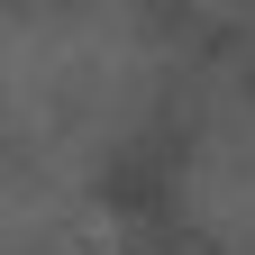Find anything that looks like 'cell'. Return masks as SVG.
Here are the masks:
<instances>
[{
    "instance_id": "1",
    "label": "cell",
    "mask_w": 255,
    "mask_h": 255,
    "mask_svg": "<svg viewBox=\"0 0 255 255\" xmlns=\"http://www.w3.org/2000/svg\"><path fill=\"white\" fill-rule=\"evenodd\" d=\"M155 37L128 9H9L0 18V146L73 182L146 119Z\"/></svg>"
},
{
    "instance_id": "2",
    "label": "cell",
    "mask_w": 255,
    "mask_h": 255,
    "mask_svg": "<svg viewBox=\"0 0 255 255\" xmlns=\"http://www.w3.org/2000/svg\"><path fill=\"white\" fill-rule=\"evenodd\" d=\"M173 201L219 255H255V128L246 119H210L191 137Z\"/></svg>"
},
{
    "instance_id": "3",
    "label": "cell",
    "mask_w": 255,
    "mask_h": 255,
    "mask_svg": "<svg viewBox=\"0 0 255 255\" xmlns=\"http://www.w3.org/2000/svg\"><path fill=\"white\" fill-rule=\"evenodd\" d=\"M0 255H101V228L82 219V191L37 164L0 173Z\"/></svg>"
}]
</instances>
